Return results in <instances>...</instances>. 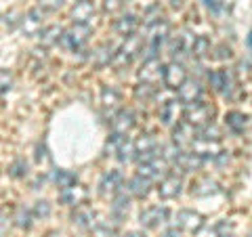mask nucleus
<instances>
[{
	"mask_svg": "<svg viewBox=\"0 0 252 237\" xmlns=\"http://www.w3.org/2000/svg\"><path fill=\"white\" fill-rule=\"evenodd\" d=\"M168 34H170V26L166 19H156L147 26V34L143 38V53H145V59H154L158 57V53L164 46V42L168 40Z\"/></svg>",
	"mask_w": 252,
	"mask_h": 237,
	"instance_id": "f257e3e1",
	"label": "nucleus"
},
{
	"mask_svg": "<svg viewBox=\"0 0 252 237\" xmlns=\"http://www.w3.org/2000/svg\"><path fill=\"white\" fill-rule=\"evenodd\" d=\"M91 36H93V28L89 23H74V26H69L67 30H63L61 44L72 53H80L84 46L89 44Z\"/></svg>",
	"mask_w": 252,
	"mask_h": 237,
	"instance_id": "f03ea898",
	"label": "nucleus"
},
{
	"mask_svg": "<svg viewBox=\"0 0 252 237\" xmlns=\"http://www.w3.org/2000/svg\"><path fill=\"white\" fill-rule=\"evenodd\" d=\"M212 118H215V107H212L210 103L198 101V103H191V105H183V120L187 124H191L193 128H198V130L210 126Z\"/></svg>",
	"mask_w": 252,
	"mask_h": 237,
	"instance_id": "7ed1b4c3",
	"label": "nucleus"
},
{
	"mask_svg": "<svg viewBox=\"0 0 252 237\" xmlns=\"http://www.w3.org/2000/svg\"><path fill=\"white\" fill-rule=\"evenodd\" d=\"M143 38L132 34L124 40V44L120 46V49L116 51V57H114V65L116 67H122V65H128V63L137 57L139 53H143Z\"/></svg>",
	"mask_w": 252,
	"mask_h": 237,
	"instance_id": "20e7f679",
	"label": "nucleus"
},
{
	"mask_svg": "<svg viewBox=\"0 0 252 237\" xmlns=\"http://www.w3.org/2000/svg\"><path fill=\"white\" fill-rule=\"evenodd\" d=\"M198 134H200L198 128H193L191 124H187L183 120L177 126H172V143H175V147L181 149V151H189V149L193 147L195 139H198Z\"/></svg>",
	"mask_w": 252,
	"mask_h": 237,
	"instance_id": "39448f33",
	"label": "nucleus"
},
{
	"mask_svg": "<svg viewBox=\"0 0 252 237\" xmlns=\"http://www.w3.org/2000/svg\"><path fill=\"white\" fill-rule=\"evenodd\" d=\"M160 151H162V147L152 134H141V137L135 141V160L139 164L149 162V160H154V157H160L162 155Z\"/></svg>",
	"mask_w": 252,
	"mask_h": 237,
	"instance_id": "423d86ee",
	"label": "nucleus"
},
{
	"mask_svg": "<svg viewBox=\"0 0 252 237\" xmlns=\"http://www.w3.org/2000/svg\"><path fill=\"white\" fill-rule=\"evenodd\" d=\"M139 82L141 84H149V86H156L158 82H164V65L160 57H154V59H145L143 65L139 69Z\"/></svg>",
	"mask_w": 252,
	"mask_h": 237,
	"instance_id": "0eeeda50",
	"label": "nucleus"
},
{
	"mask_svg": "<svg viewBox=\"0 0 252 237\" xmlns=\"http://www.w3.org/2000/svg\"><path fill=\"white\" fill-rule=\"evenodd\" d=\"M137 124V118H135V112L128 107L120 109V112H116L112 116V120H109V130H112V134H120V137H124V134H128L132 128H135Z\"/></svg>",
	"mask_w": 252,
	"mask_h": 237,
	"instance_id": "6e6552de",
	"label": "nucleus"
},
{
	"mask_svg": "<svg viewBox=\"0 0 252 237\" xmlns=\"http://www.w3.org/2000/svg\"><path fill=\"white\" fill-rule=\"evenodd\" d=\"M175 227L179 229L181 233H198L200 229L204 227V216L195 210H179L177 218H175Z\"/></svg>",
	"mask_w": 252,
	"mask_h": 237,
	"instance_id": "1a4fd4ad",
	"label": "nucleus"
},
{
	"mask_svg": "<svg viewBox=\"0 0 252 237\" xmlns=\"http://www.w3.org/2000/svg\"><path fill=\"white\" fill-rule=\"evenodd\" d=\"M187 80V69L181 61H170L168 65H164V84H166V89L179 90Z\"/></svg>",
	"mask_w": 252,
	"mask_h": 237,
	"instance_id": "9d476101",
	"label": "nucleus"
},
{
	"mask_svg": "<svg viewBox=\"0 0 252 237\" xmlns=\"http://www.w3.org/2000/svg\"><path fill=\"white\" fill-rule=\"evenodd\" d=\"M168 164H166V157L164 155H160V157H154V160H149V162H141L139 164V170H137V175H141V177H145V178H149L154 183V180H158V178H164L168 175Z\"/></svg>",
	"mask_w": 252,
	"mask_h": 237,
	"instance_id": "9b49d317",
	"label": "nucleus"
},
{
	"mask_svg": "<svg viewBox=\"0 0 252 237\" xmlns=\"http://www.w3.org/2000/svg\"><path fill=\"white\" fill-rule=\"evenodd\" d=\"M168 216H170L168 208H164V206H149V208H145L139 214V223H141V227H145V229H158L160 225L166 223Z\"/></svg>",
	"mask_w": 252,
	"mask_h": 237,
	"instance_id": "f8f14e48",
	"label": "nucleus"
},
{
	"mask_svg": "<svg viewBox=\"0 0 252 237\" xmlns=\"http://www.w3.org/2000/svg\"><path fill=\"white\" fill-rule=\"evenodd\" d=\"M208 82L212 86V90L223 94V97H231L233 90V76L229 69H215L208 74Z\"/></svg>",
	"mask_w": 252,
	"mask_h": 237,
	"instance_id": "ddd939ff",
	"label": "nucleus"
},
{
	"mask_svg": "<svg viewBox=\"0 0 252 237\" xmlns=\"http://www.w3.org/2000/svg\"><path fill=\"white\" fill-rule=\"evenodd\" d=\"M181 191H183V178L177 172H168L158 185V193H160L162 200H175L181 195Z\"/></svg>",
	"mask_w": 252,
	"mask_h": 237,
	"instance_id": "4468645a",
	"label": "nucleus"
},
{
	"mask_svg": "<svg viewBox=\"0 0 252 237\" xmlns=\"http://www.w3.org/2000/svg\"><path fill=\"white\" fill-rule=\"evenodd\" d=\"M120 191H124V178L118 170H109L105 172L99 180V193L103 197H114Z\"/></svg>",
	"mask_w": 252,
	"mask_h": 237,
	"instance_id": "2eb2a0df",
	"label": "nucleus"
},
{
	"mask_svg": "<svg viewBox=\"0 0 252 237\" xmlns=\"http://www.w3.org/2000/svg\"><path fill=\"white\" fill-rule=\"evenodd\" d=\"M42 19H44V13L40 9H32L23 15V19L19 21V28L26 36H40L42 28Z\"/></svg>",
	"mask_w": 252,
	"mask_h": 237,
	"instance_id": "dca6fc26",
	"label": "nucleus"
},
{
	"mask_svg": "<svg viewBox=\"0 0 252 237\" xmlns=\"http://www.w3.org/2000/svg\"><path fill=\"white\" fill-rule=\"evenodd\" d=\"M86 197H89V189H86L84 185H80V183H76L72 187H65V189L59 191V200L63 204H67V206H72V208L82 206V204L86 202Z\"/></svg>",
	"mask_w": 252,
	"mask_h": 237,
	"instance_id": "f3484780",
	"label": "nucleus"
},
{
	"mask_svg": "<svg viewBox=\"0 0 252 237\" xmlns=\"http://www.w3.org/2000/svg\"><path fill=\"white\" fill-rule=\"evenodd\" d=\"M202 92H204V89H202V84L198 80H187L177 90V99L183 105H191V103H198V101H202Z\"/></svg>",
	"mask_w": 252,
	"mask_h": 237,
	"instance_id": "a211bd4d",
	"label": "nucleus"
},
{
	"mask_svg": "<svg viewBox=\"0 0 252 237\" xmlns=\"http://www.w3.org/2000/svg\"><path fill=\"white\" fill-rule=\"evenodd\" d=\"M195 38L198 36H191L189 31H183V34L175 36V40L170 44V53L172 57H191V51H193V44H195Z\"/></svg>",
	"mask_w": 252,
	"mask_h": 237,
	"instance_id": "6ab92c4d",
	"label": "nucleus"
},
{
	"mask_svg": "<svg viewBox=\"0 0 252 237\" xmlns=\"http://www.w3.org/2000/svg\"><path fill=\"white\" fill-rule=\"evenodd\" d=\"M204 157L198 155V153H193L191 149L189 151H179V155L172 160V164H175V168L179 170H183V172H191V170H200L202 166H204Z\"/></svg>",
	"mask_w": 252,
	"mask_h": 237,
	"instance_id": "aec40b11",
	"label": "nucleus"
},
{
	"mask_svg": "<svg viewBox=\"0 0 252 237\" xmlns=\"http://www.w3.org/2000/svg\"><path fill=\"white\" fill-rule=\"evenodd\" d=\"M72 220H74V225L84 229V231H94V227L101 223V220H97V212L86 206H78L76 212L72 214Z\"/></svg>",
	"mask_w": 252,
	"mask_h": 237,
	"instance_id": "412c9836",
	"label": "nucleus"
},
{
	"mask_svg": "<svg viewBox=\"0 0 252 237\" xmlns=\"http://www.w3.org/2000/svg\"><path fill=\"white\" fill-rule=\"evenodd\" d=\"M181 101L179 99H170L166 103H162L160 107V120L164 126H177L179 124V116H183V109H181Z\"/></svg>",
	"mask_w": 252,
	"mask_h": 237,
	"instance_id": "4be33fe9",
	"label": "nucleus"
},
{
	"mask_svg": "<svg viewBox=\"0 0 252 237\" xmlns=\"http://www.w3.org/2000/svg\"><path fill=\"white\" fill-rule=\"evenodd\" d=\"M112 218H114V223L118 225L120 220L128 214V208H130V197L126 195V191H120L118 195L112 197Z\"/></svg>",
	"mask_w": 252,
	"mask_h": 237,
	"instance_id": "5701e85b",
	"label": "nucleus"
},
{
	"mask_svg": "<svg viewBox=\"0 0 252 237\" xmlns=\"http://www.w3.org/2000/svg\"><path fill=\"white\" fill-rule=\"evenodd\" d=\"M69 15H72L74 23H89L94 15V4L91 0H78Z\"/></svg>",
	"mask_w": 252,
	"mask_h": 237,
	"instance_id": "b1692460",
	"label": "nucleus"
},
{
	"mask_svg": "<svg viewBox=\"0 0 252 237\" xmlns=\"http://www.w3.org/2000/svg\"><path fill=\"white\" fill-rule=\"evenodd\" d=\"M137 28H139V19L135 17V15H130V13L124 15V17H120V19H116V23H114L116 34H120L124 38L137 34Z\"/></svg>",
	"mask_w": 252,
	"mask_h": 237,
	"instance_id": "393cba45",
	"label": "nucleus"
},
{
	"mask_svg": "<svg viewBox=\"0 0 252 237\" xmlns=\"http://www.w3.org/2000/svg\"><path fill=\"white\" fill-rule=\"evenodd\" d=\"M229 231H231V225L227 223V220H219V223L206 227L204 225L195 237H229Z\"/></svg>",
	"mask_w": 252,
	"mask_h": 237,
	"instance_id": "a878e982",
	"label": "nucleus"
},
{
	"mask_svg": "<svg viewBox=\"0 0 252 237\" xmlns=\"http://www.w3.org/2000/svg\"><path fill=\"white\" fill-rule=\"evenodd\" d=\"M126 189H128V193L132 197H145L149 193V189H152V180L145 178V177H141V175H135L128 180Z\"/></svg>",
	"mask_w": 252,
	"mask_h": 237,
	"instance_id": "bb28decb",
	"label": "nucleus"
},
{
	"mask_svg": "<svg viewBox=\"0 0 252 237\" xmlns=\"http://www.w3.org/2000/svg\"><path fill=\"white\" fill-rule=\"evenodd\" d=\"M61 36H63V28L61 26H49L40 31V44L42 46H53L61 42Z\"/></svg>",
	"mask_w": 252,
	"mask_h": 237,
	"instance_id": "cd10ccee",
	"label": "nucleus"
},
{
	"mask_svg": "<svg viewBox=\"0 0 252 237\" xmlns=\"http://www.w3.org/2000/svg\"><path fill=\"white\" fill-rule=\"evenodd\" d=\"M53 183L59 187V191L61 189H65V187H72L78 183V177L74 175V172H69V170H55L53 172Z\"/></svg>",
	"mask_w": 252,
	"mask_h": 237,
	"instance_id": "c85d7f7f",
	"label": "nucleus"
},
{
	"mask_svg": "<svg viewBox=\"0 0 252 237\" xmlns=\"http://www.w3.org/2000/svg\"><path fill=\"white\" fill-rule=\"evenodd\" d=\"M114 57H116V49L112 44H103L99 46L97 51L93 53V59L97 65H105V63H114Z\"/></svg>",
	"mask_w": 252,
	"mask_h": 237,
	"instance_id": "c756f323",
	"label": "nucleus"
},
{
	"mask_svg": "<svg viewBox=\"0 0 252 237\" xmlns=\"http://www.w3.org/2000/svg\"><path fill=\"white\" fill-rule=\"evenodd\" d=\"M217 191H219V185L215 183V180H210V178L195 180L193 187H191L193 195H210V193H217Z\"/></svg>",
	"mask_w": 252,
	"mask_h": 237,
	"instance_id": "7c9ffc66",
	"label": "nucleus"
},
{
	"mask_svg": "<svg viewBox=\"0 0 252 237\" xmlns=\"http://www.w3.org/2000/svg\"><path fill=\"white\" fill-rule=\"evenodd\" d=\"M246 120H248V118L244 114H240V112H229L225 116L227 128H231L233 132H242L244 128H246Z\"/></svg>",
	"mask_w": 252,
	"mask_h": 237,
	"instance_id": "2f4dec72",
	"label": "nucleus"
},
{
	"mask_svg": "<svg viewBox=\"0 0 252 237\" xmlns=\"http://www.w3.org/2000/svg\"><path fill=\"white\" fill-rule=\"evenodd\" d=\"M210 55V40L204 36L195 38V44H193V51H191V57L193 59H204Z\"/></svg>",
	"mask_w": 252,
	"mask_h": 237,
	"instance_id": "473e14b6",
	"label": "nucleus"
},
{
	"mask_svg": "<svg viewBox=\"0 0 252 237\" xmlns=\"http://www.w3.org/2000/svg\"><path fill=\"white\" fill-rule=\"evenodd\" d=\"M34 212L32 210H28V208H19L17 210V214L13 216V220H15V225H17L19 229H30L32 227V223H34Z\"/></svg>",
	"mask_w": 252,
	"mask_h": 237,
	"instance_id": "72a5a7b5",
	"label": "nucleus"
},
{
	"mask_svg": "<svg viewBox=\"0 0 252 237\" xmlns=\"http://www.w3.org/2000/svg\"><path fill=\"white\" fill-rule=\"evenodd\" d=\"M101 103H103V107H114L116 103H120V94H118V90L105 86V89L101 90Z\"/></svg>",
	"mask_w": 252,
	"mask_h": 237,
	"instance_id": "f704fd0d",
	"label": "nucleus"
},
{
	"mask_svg": "<svg viewBox=\"0 0 252 237\" xmlns=\"http://www.w3.org/2000/svg\"><path fill=\"white\" fill-rule=\"evenodd\" d=\"M13 89V74L9 69H0V97Z\"/></svg>",
	"mask_w": 252,
	"mask_h": 237,
	"instance_id": "c9c22d12",
	"label": "nucleus"
},
{
	"mask_svg": "<svg viewBox=\"0 0 252 237\" xmlns=\"http://www.w3.org/2000/svg\"><path fill=\"white\" fill-rule=\"evenodd\" d=\"M65 0H38V9L42 13H53V11H59Z\"/></svg>",
	"mask_w": 252,
	"mask_h": 237,
	"instance_id": "e433bc0d",
	"label": "nucleus"
},
{
	"mask_svg": "<svg viewBox=\"0 0 252 237\" xmlns=\"http://www.w3.org/2000/svg\"><path fill=\"white\" fill-rule=\"evenodd\" d=\"M200 137L206 139V141H217V143H219L220 137H223V132H220L215 124H210V126H206V128L200 130Z\"/></svg>",
	"mask_w": 252,
	"mask_h": 237,
	"instance_id": "4c0bfd02",
	"label": "nucleus"
},
{
	"mask_svg": "<svg viewBox=\"0 0 252 237\" xmlns=\"http://www.w3.org/2000/svg\"><path fill=\"white\" fill-rule=\"evenodd\" d=\"M13 223H15V220L11 216V212L9 210H0V235H4L6 231H9Z\"/></svg>",
	"mask_w": 252,
	"mask_h": 237,
	"instance_id": "58836bf2",
	"label": "nucleus"
},
{
	"mask_svg": "<svg viewBox=\"0 0 252 237\" xmlns=\"http://www.w3.org/2000/svg\"><path fill=\"white\" fill-rule=\"evenodd\" d=\"M9 175L15 177V178H19V177H26L28 175V164L23 162V160H17L11 168H9Z\"/></svg>",
	"mask_w": 252,
	"mask_h": 237,
	"instance_id": "ea45409f",
	"label": "nucleus"
},
{
	"mask_svg": "<svg viewBox=\"0 0 252 237\" xmlns=\"http://www.w3.org/2000/svg\"><path fill=\"white\" fill-rule=\"evenodd\" d=\"M32 212H34L36 218H46V216H51V204L49 202H36V206Z\"/></svg>",
	"mask_w": 252,
	"mask_h": 237,
	"instance_id": "a19ab883",
	"label": "nucleus"
},
{
	"mask_svg": "<svg viewBox=\"0 0 252 237\" xmlns=\"http://www.w3.org/2000/svg\"><path fill=\"white\" fill-rule=\"evenodd\" d=\"M135 97H137V99H143V101L152 99V97H154V86H149V84H141V82H139V86L135 89Z\"/></svg>",
	"mask_w": 252,
	"mask_h": 237,
	"instance_id": "79ce46f5",
	"label": "nucleus"
},
{
	"mask_svg": "<svg viewBox=\"0 0 252 237\" xmlns=\"http://www.w3.org/2000/svg\"><path fill=\"white\" fill-rule=\"evenodd\" d=\"M105 11L107 13H118L122 9V0H105Z\"/></svg>",
	"mask_w": 252,
	"mask_h": 237,
	"instance_id": "37998d69",
	"label": "nucleus"
},
{
	"mask_svg": "<svg viewBox=\"0 0 252 237\" xmlns=\"http://www.w3.org/2000/svg\"><path fill=\"white\" fill-rule=\"evenodd\" d=\"M164 237H181V231L175 227V229H170V231H166V235H164Z\"/></svg>",
	"mask_w": 252,
	"mask_h": 237,
	"instance_id": "c03bdc74",
	"label": "nucleus"
},
{
	"mask_svg": "<svg viewBox=\"0 0 252 237\" xmlns=\"http://www.w3.org/2000/svg\"><path fill=\"white\" fill-rule=\"evenodd\" d=\"M124 237H143V235H141V233H126Z\"/></svg>",
	"mask_w": 252,
	"mask_h": 237,
	"instance_id": "a18cd8bd",
	"label": "nucleus"
},
{
	"mask_svg": "<svg viewBox=\"0 0 252 237\" xmlns=\"http://www.w3.org/2000/svg\"><path fill=\"white\" fill-rule=\"evenodd\" d=\"M229 237H231V235H229Z\"/></svg>",
	"mask_w": 252,
	"mask_h": 237,
	"instance_id": "49530a36",
	"label": "nucleus"
}]
</instances>
